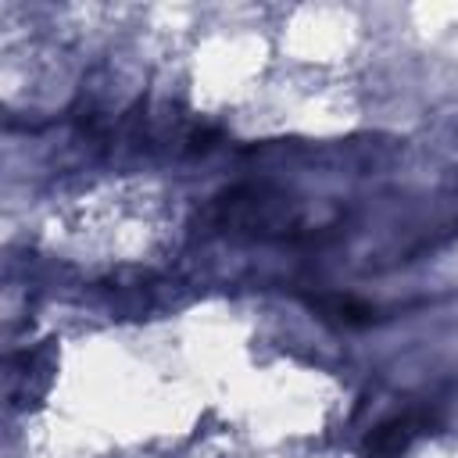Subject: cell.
Wrapping results in <instances>:
<instances>
[{
	"label": "cell",
	"instance_id": "cell-1",
	"mask_svg": "<svg viewBox=\"0 0 458 458\" xmlns=\"http://www.w3.org/2000/svg\"><path fill=\"white\" fill-rule=\"evenodd\" d=\"M429 422H433V415L429 411H419V408L379 422L369 433V440H365V458H401L429 429Z\"/></svg>",
	"mask_w": 458,
	"mask_h": 458
},
{
	"label": "cell",
	"instance_id": "cell-2",
	"mask_svg": "<svg viewBox=\"0 0 458 458\" xmlns=\"http://www.w3.org/2000/svg\"><path fill=\"white\" fill-rule=\"evenodd\" d=\"M315 308L326 311V315H336V318L347 322V326H351V322H369V318H372V308L354 304V301H344V297H333V301H329V297H318Z\"/></svg>",
	"mask_w": 458,
	"mask_h": 458
}]
</instances>
